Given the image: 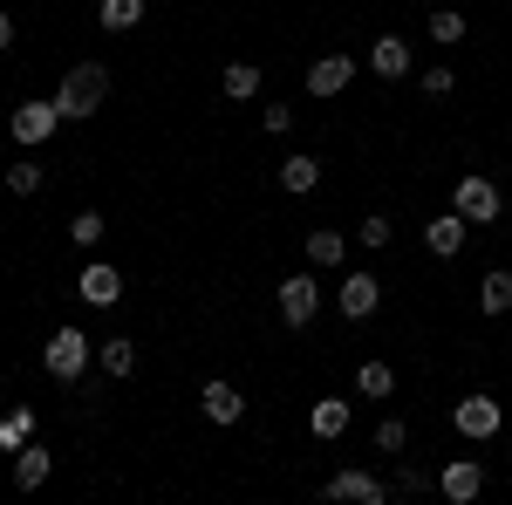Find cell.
I'll return each mask as SVG.
<instances>
[{
	"label": "cell",
	"mask_w": 512,
	"mask_h": 505,
	"mask_svg": "<svg viewBox=\"0 0 512 505\" xmlns=\"http://www.w3.org/2000/svg\"><path fill=\"white\" fill-rule=\"evenodd\" d=\"M424 96H451V89H458V76H451V69H444V62H437V69H424Z\"/></svg>",
	"instance_id": "cell-30"
},
{
	"label": "cell",
	"mask_w": 512,
	"mask_h": 505,
	"mask_svg": "<svg viewBox=\"0 0 512 505\" xmlns=\"http://www.w3.org/2000/svg\"><path fill=\"white\" fill-rule=\"evenodd\" d=\"M437 492L451 505H472L478 492H485V465H478V458H451V465L437 471Z\"/></svg>",
	"instance_id": "cell-8"
},
{
	"label": "cell",
	"mask_w": 512,
	"mask_h": 505,
	"mask_svg": "<svg viewBox=\"0 0 512 505\" xmlns=\"http://www.w3.org/2000/svg\"><path fill=\"white\" fill-rule=\"evenodd\" d=\"M451 424H458V437H472V444H485V437H499V424H506V410H499L492 396H465V403H451Z\"/></svg>",
	"instance_id": "cell-6"
},
{
	"label": "cell",
	"mask_w": 512,
	"mask_h": 505,
	"mask_svg": "<svg viewBox=\"0 0 512 505\" xmlns=\"http://www.w3.org/2000/svg\"><path fill=\"white\" fill-rule=\"evenodd\" d=\"M465 28H472V21H465L458 7H437V14H431V41H437V48H451V41H465Z\"/></svg>",
	"instance_id": "cell-25"
},
{
	"label": "cell",
	"mask_w": 512,
	"mask_h": 505,
	"mask_svg": "<svg viewBox=\"0 0 512 505\" xmlns=\"http://www.w3.org/2000/svg\"><path fill=\"white\" fill-rule=\"evenodd\" d=\"M48 471H55V451H41V444H21V451H14V485H21V492L48 485Z\"/></svg>",
	"instance_id": "cell-16"
},
{
	"label": "cell",
	"mask_w": 512,
	"mask_h": 505,
	"mask_svg": "<svg viewBox=\"0 0 512 505\" xmlns=\"http://www.w3.org/2000/svg\"><path fill=\"white\" fill-rule=\"evenodd\" d=\"M96 362H103V376H137V349H130V335H117V342H103V349H96Z\"/></svg>",
	"instance_id": "cell-22"
},
{
	"label": "cell",
	"mask_w": 512,
	"mask_h": 505,
	"mask_svg": "<svg viewBox=\"0 0 512 505\" xmlns=\"http://www.w3.org/2000/svg\"><path fill=\"white\" fill-rule=\"evenodd\" d=\"M424 246H431L437 260H458V253L472 246V219H465V212H444V219H431V226H424Z\"/></svg>",
	"instance_id": "cell-10"
},
{
	"label": "cell",
	"mask_w": 512,
	"mask_h": 505,
	"mask_svg": "<svg viewBox=\"0 0 512 505\" xmlns=\"http://www.w3.org/2000/svg\"><path fill=\"white\" fill-rule=\"evenodd\" d=\"M478 308H485V314H506L512 308V273H485V280H478Z\"/></svg>",
	"instance_id": "cell-24"
},
{
	"label": "cell",
	"mask_w": 512,
	"mask_h": 505,
	"mask_svg": "<svg viewBox=\"0 0 512 505\" xmlns=\"http://www.w3.org/2000/svg\"><path fill=\"white\" fill-rule=\"evenodd\" d=\"M390 389H396V369H390V362H362V369H355V396H369V403H383Z\"/></svg>",
	"instance_id": "cell-20"
},
{
	"label": "cell",
	"mask_w": 512,
	"mask_h": 505,
	"mask_svg": "<svg viewBox=\"0 0 512 505\" xmlns=\"http://www.w3.org/2000/svg\"><path fill=\"white\" fill-rule=\"evenodd\" d=\"M349 76H355L349 55H321L315 69H308V96H321V103H328V96H342V89H349Z\"/></svg>",
	"instance_id": "cell-13"
},
{
	"label": "cell",
	"mask_w": 512,
	"mask_h": 505,
	"mask_svg": "<svg viewBox=\"0 0 512 505\" xmlns=\"http://www.w3.org/2000/svg\"><path fill=\"white\" fill-rule=\"evenodd\" d=\"M41 185H48V178H41V164H35V157H21V164L7 171V192H14V198H35Z\"/></svg>",
	"instance_id": "cell-26"
},
{
	"label": "cell",
	"mask_w": 512,
	"mask_h": 505,
	"mask_svg": "<svg viewBox=\"0 0 512 505\" xmlns=\"http://www.w3.org/2000/svg\"><path fill=\"white\" fill-rule=\"evenodd\" d=\"M403 444H410V424H403V417H383V424H376V451H403Z\"/></svg>",
	"instance_id": "cell-27"
},
{
	"label": "cell",
	"mask_w": 512,
	"mask_h": 505,
	"mask_svg": "<svg viewBox=\"0 0 512 505\" xmlns=\"http://www.w3.org/2000/svg\"><path fill=\"white\" fill-rule=\"evenodd\" d=\"M198 410H205L212 424H239V417H246V396H239L226 376H212V383L198 389Z\"/></svg>",
	"instance_id": "cell-12"
},
{
	"label": "cell",
	"mask_w": 512,
	"mask_h": 505,
	"mask_svg": "<svg viewBox=\"0 0 512 505\" xmlns=\"http://www.w3.org/2000/svg\"><path fill=\"white\" fill-rule=\"evenodd\" d=\"M335 308L349 314V321H369V314L383 308V280H376V273H349V280L335 287Z\"/></svg>",
	"instance_id": "cell-7"
},
{
	"label": "cell",
	"mask_w": 512,
	"mask_h": 505,
	"mask_svg": "<svg viewBox=\"0 0 512 505\" xmlns=\"http://www.w3.org/2000/svg\"><path fill=\"white\" fill-rule=\"evenodd\" d=\"M369 69H376V76H390V82H403V76H410V41H403V35H376Z\"/></svg>",
	"instance_id": "cell-14"
},
{
	"label": "cell",
	"mask_w": 512,
	"mask_h": 505,
	"mask_svg": "<svg viewBox=\"0 0 512 505\" xmlns=\"http://www.w3.org/2000/svg\"><path fill=\"white\" fill-rule=\"evenodd\" d=\"M21 444H35V410L28 403L0 417V451H21Z\"/></svg>",
	"instance_id": "cell-21"
},
{
	"label": "cell",
	"mask_w": 512,
	"mask_h": 505,
	"mask_svg": "<svg viewBox=\"0 0 512 505\" xmlns=\"http://www.w3.org/2000/svg\"><path fill=\"white\" fill-rule=\"evenodd\" d=\"M396 492H410V499H417V492H431V471L403 465V471H396Z\"/></svg>",
	"instance_id": "cell-31"
},
{
	"label": "cell",
	"mask_w": 512,
	"mask_h": 505,
	"mask_svg": "<svg viewBox=\"0 0 512 505\" xmlns=\"http://www.w3.org/2000/svg\"><path fill=\"white\" fill-rule=\"evenodd\" d=\"M0 48H14V14H0Z\"/></svg>",
	"instance_id": "cell-33"
},
{
	"label": "cell",
	"mask_w": 512,
	"mask_h": 505,
	"mask_svg": "<svg viewBox=\"0 0 512 505\" xmlns=\"http://www.w3.org/2000/svg\"><path fill=\"white\" fill-rule=\"evenodd\" d=\"M355 246L383 253V246H390V219H383V212H369V219H362V233H355Z\"/></svg>",
	"instance_id": "cell-28"
},
{
	"label": "cell",
	"mask_w": 512,
	"mask_h": 505,
	"mask_svg": "<svg viewBox=\"0 0 512 505\" xmlns=\"http://www.w3.org/2000/svg\"><path fill=\"white\" fill-rule=\"evenodd\" d=\"M219 89H226L233 103H253V96H260V69H253V62H233V69L219 76Z\"/></svg>",
	"instance_id": "cell-23"
},
{
	"label": "cell",
	"mask_w": 512,
	"mask_h": 505,
	"mask_svg": "<svg viewBox=\"0 0 512 505\" xmlns=\"http://www.w3.org/2000/svg\"><path fill=\"white\" fill-rule=\"evenodd\" d=\"M349 410H355L349 396H321L315 410H308V430H315L321 444H328V437H342V430H349Z\"/></svg>",
	"instance_id": "cell-15"
},
{
	"label": "cell",
	"mask_w": 512,
	"mask_h": 505,
	"mask_svg": "<svg viewBox=\"0 0 512 505\" xmlns=\"http://www.w3.org/2000/svg\"><path fill=\"white\" fill-rule=\"evenodd\" d=\"M76 294L89 301V308H117V301H123V273L110 267V260H96V267H82Z\"/></svg>",
	"instance_id": "cell-11"
},
{
	"label": "cell",
	"mask_w": 512,
	"mask_h": 505,
	"mask_svg": "<svg viewBox=\"0 0 512 505\" xmlns=\"http://www.w3.org/2000/svg\"><path fill=\"white\" fill-rule=\"evenodd\" d=\"M89 355H96V342H89L82 328H55L48 349H41V369H48L55 383H76L82 369H89Z\"/></svg>",
	"instance_id": "cell-2"
},
{
	"label": "cell",
	"mask_w": 512,
	"mask_h": 505,
	"mask_svg": "<svg viewBox=\"0 0 512 505\" xmlns=\"http://www.w3.org/2000/svg\"><path fill=\"white\" fill-rule=\"evenodd\" d=\"M301 246H308V267H342V260H349V239L328 233V226H321V233H308Z\"/></svg>",
	"instance_id": "cell-18"
},
{
	"label": "cell",
	"mask_w": 512,
	"mask_h": 505,
	"mask_svg": "<svg viewBox=\"0 0 512 505\" xmlns=\"http://www.w3.org/2000/svg\"><path fill=\"white\" fill-rule=\"evenodd\" d=\"M328 499H342V505H383V499H390V485H383L376 471H335V478H328Z\"/></svg>",
	"instance_id": "cell-9"
},
{
	"label": "cell",
	"mask_w": 512,
	"mask_h": 505,
	"mask_svg": "<svg viewBox=\"0 0 512 505\" xmlns=\"http://www.w3.org/2000/svg\"><path fill=\"white\" fill-rule=\"evenodd\" d=\"M315 314H321V280L315 273H287L280 280V321L287 328H308Z\"/></svg>",
	"instance_id": "cell-5"
},
{
	"label": "cell",
	"mask_w": 512,
	"mask_h": 505,
	"mask_svg": "<svg viewBox=\"0 0 512 505\" xmlns=\"http://www.w3.org/2000/svg\"><path fill=\"white\" fill-rule=\"evenodd\" d=\"M69 239H76V246H96V239H103V212H76V219H69Z\"/></svg>",
	"instance_id": "cell-29"
},
{
	"label": "cell",
	"mask_w": 512,
	"mask_h": 505,
	"mask_svg": "<svg viewBox=\"0 0 512 505\" xmlns=\"http://www.w3.org/2000/svg\"><path fill=\"white\" fill-rule=\"evenodd\" d=\"M55 130H62V110H55V96H21V103H14V144H21V151L48 144Z\"/></svg>",
	"instance_id": "cell-3"
},
{
	"label": "cell",
	"mask_w": 512,
	"mask_h": 505,
	"mask_svg": "<svg viewBox=\"0 0 512 505\" xmlns=\"http://www.w3.org/2000/svg\"><path fill=\"white\" fill-rule=\"evenodd\" d=\"M451 212H465L472 226H492V219H499V185L478 178V171H465V178L451 185Z\"/></svg>",
	"instance_id": "cell-4"
},
{
	"label": "cell",
	"mask_w": 512,
	"mask_h": 505,
	"mask_svg": "<svg viewBox=\"0 0 512 505\" xmlns=\"http://www.w3.org/2000/svg\"><path fill=\"white\" fill-rule=\"evenodd\" d=\"M287 123H294V117H287V103H267V110H260V130H267V137H280Z\"/></svg>",
	"instance_id": "cell-32"
},
{
	"label": "cell",
	"mask_w": 512,
	"mask_h": 505,
	"mask_svg": "<svg viewBox=\"0 0 512 505\" xmlns=\"http://www.w3.org/2000/svg\"><path fill=\"white\" fill-rule=\"evenodd\" d=\"M103 96H110V69L103 62H76L69 76L55 82V110H62V123H82L103 110Z\"/></svg>",
	"instance_id": "cell-1"
},
{
	"label": "cell",
	"mask_w": 512,
	"mask_h": 505,
	"mask_svg": "<svg viewBox=\"0 0 512 505\" xmlns=\"http://www.w3.org/2000/svg\"><path fill=\"white\" fill-rule=\"evenodd\" d=\"M96 21H103L110 35H130V28L144 21V0H96Z\"/></svg>",
	"instance_id": "cell-19"
},
{
	"label": "cell",
	"mask_w": 512,
	"mask_h": 505,
	"mask_svg": "<svg viewBox=\"0 0 512 505\" xmlns=\"http://www.w3.org/2000/svg\"><path fill=\"white\" fill-rule=\"evenodd\" d=\"M280 185H287L294 198H308V192L321 185V157H315V151H294L287 164H280Z\"/></svg>",
	"instance_id": "cell-17"
}]
</instances>
